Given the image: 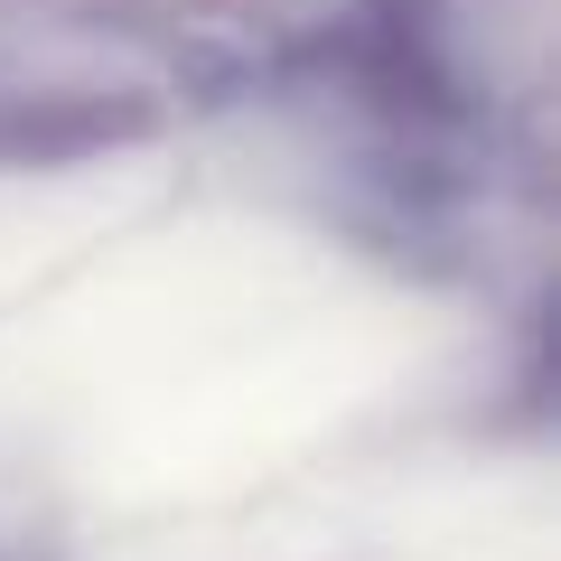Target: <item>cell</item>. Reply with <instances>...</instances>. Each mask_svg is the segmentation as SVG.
I'll return each mask as SVG.
<instances>
[]
</instances>
